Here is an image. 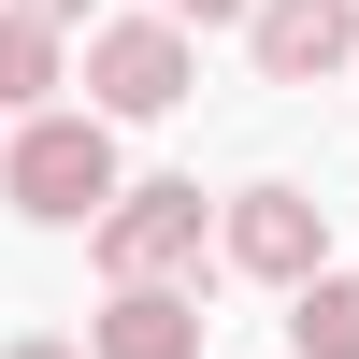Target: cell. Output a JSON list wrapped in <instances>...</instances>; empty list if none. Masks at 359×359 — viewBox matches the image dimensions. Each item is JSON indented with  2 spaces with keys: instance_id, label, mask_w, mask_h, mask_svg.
I'll list each match as a JSON object with an SVG mask.
<instances>
[{
  "instance_id": "cell-1",
  "label": "cell",
  "mask_w": 359,
  "mask_h": 359,
  "mask_svg": "<svg viewBox=\"0 0 359 359\" xmlns=\"http://www.w3.org/2000/svg\"><path fill=\"white\" fill-rule=\"evenodd\" d=\"M115 187H130V172H115V115L43 101V115H15V130H0V201H15L29 230H86Z\"/></svg>"
},
{
  "instance_id": "cell-2",
  "label": "cell",
  "mask_w": 359,
  "mask_h": 359,
  "mask_svg": "<svg viewBox=\"0 0 359 359\" xmlns=\"http://www.w3.org/2000/svg\"><path fill=\"white\" fill-rule=\"evenodd\" d=\"M86 230H101V287H201V259H216V201H201L187 172L115 187Z\"/></svg>"
},
{
  "instance_id": "cell-3",
  "label": "cell",
  "mask_w": 359,
  "mask_h": 359,
  "mask_svg": "<svg viewBox=\"0 0 359 359\" xmlns=\"http://www.w3.org/2000/svg\"><path fill=\"white\" fill-rule=\"evenodd\" d=\"M187 86H201V57H187L172 15H101V29H86V115L144 130V115H172Z\"/></svg>"
},
{
  "instance_id": "cell-4",
  "label": "cell",
  "mask_w": 359,
  "mask_h": 359,
  "mask_svg": "<svg viewBox=\"0 0 359 359\" xmlns=\"http://www.w3.org/2000/svg\"><path fill=\"white\" fill-rule=\"evenodd\" d=\"M216 259H230L245 287H302V273H331V201H316V187H287V172H259V187H230Z\"/></svg>"
},
{
  "instance_id": "cell-5",
  "label": "cell",
  "mask_w": 359,
  "mask_h": 359,
  "mask_svg": "<svg viewBox=\"0 0 359 359\" xmlns=\"http://www.w3.org/2000/svg\"><path fill=\"white\" fill-rule=\"evenodd\" d=\"M245 57L259 86H331L359 57V0H245Z\"/></svg>"
},
{
  "instance_id": "cell-6",
  "label": "cell",
  "mask_w": 359,
  "mask_h": 359,
  "mask_svg": "<svg viewBox=\"0 0 359 359\" xmlns=\"http://www.w3.org/2000/svg\"><path fill=\"white\" fill-rule=\"evenodd\" d=\"M86 359H201V287H115L86 316Z\"/></svg>"
},
{
  "instance_id": "cell-7",
  "label": "cell",
  "mask_w": 359,
  "mask_h": 359,
  "mask_svg": "<svg viewBox=\"0 0 359 359\" xmlns=\"http://www.w3.org/2000/svg\"><path fill=\"white\" fill-rule=\"evenodd\" d=\"M57 86H72V72H57V29L29 15V0H0V115H43Z\"/></svg>"
},
{
  "instance_id": "cell-8",
  "label": "cell",
  "mask_w": 359,
  "mask_h": 359,
  "mask_svg": "<svg viewBox=\"0 0 359 359\" xmlns=\"http://www.w3.org/2000/svg\"><path fill=\"white\" fill-rule=\"evenodd\" d=\"M287 345L302 359H359V273H302L287 287Z\"/></svg>"
},
{
  "instance_id": "cell-9",
  "label": "cell",
  "mask_w": 359,
  "mask_h": 359,
  "mask_svg": "<svg viewBox=\"0 0 359 359\" xmlns=\"http://www.w3.org/2000/svg\"><path fill=\"white\" fill-rule=\"evenodd\" d=\"M158 15H172V29H230L245 0H158Z\"/></svg>"
},
{
  "instance_id": "cell-10",
  "label": "cell",
  "mask_w": 359,
  "mask_h": 359,
  "mask_svg": "<svg viewBox=\"0 0 359 359\" xmlns=\"http://www.w3.org/2000/svg\"><path fill=\"white\" fill-rule=\"evenodd\" d=\"M0 359H86V345H57V331H15V345H0Z\"/></svg>"
},
{
  "instance_id": "cell-11",
  "label": "cell",
  "mask_w": 359,
  "mask_h": 359,
  "mask_svg": "<svg viewBox=\"0 0 359 359\" xmlns=\"http://www.w3.org/2000/svg\"><path fill=\"white\" fill-rule=\"evenodd\" d=\"M29 15H43V29H72V15H86V0H29Z\"/></svg>"
}]
</instances>
